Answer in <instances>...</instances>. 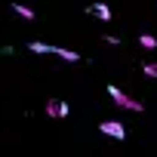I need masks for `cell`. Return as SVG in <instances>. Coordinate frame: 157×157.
I'll return each instance as SVG.
<instances>
[{"label": "cell", "instance_id": "obj_4", "mask_svg": "<svg viewBox=\"0 0 157 157\" xmlns=\"http://www.w3.org/2000/svg\"><path fill=\"white\" fill-rule=\"evenodd\" d=\"M46 114H49V117H56V120H62V117H68V114H71V108H68L62 99H49V102H46Z\"/></svg>", "mask_w": 157, "mask_h": 157}, {"label": "cell", "instance_id": "obj_2", "mask_svg": "<svg viewBox=\"0 0 157 157\" xmlns=\"http://www.w3.org/2000/svg\"><path fill=\"white\" fill-rule=\"evenodd\" d=\"M108 96L114 99V105H120V108H126V111H142V102L129 99V96L120 93V86H114V83H108Z\"/></svg>", "mask_w": 157, "mask_h": 157}, {"label": "cell", "instance_id": "obj_5", "mask_svg": "<svg viewBox=\"0 0 157 157\" xmlns=\"http://www.w3.org/2000/svg\"><path fill=\"white\" fill-rule=\"evenodd\" d=\"M90 16H96V19L108 22V19H111V10H108L105 3H93V6H90Z\"/></svg>", "mask_w": 157, "mask_h": 157}, {"label": "cell", "instance_id": "obj_6", "mask_svg": "<svg viewBox=\"0 0 157 157\" xmlns=\"http://www.w3.org/2000/svg\"><path fill=\"white\" fill-rule=\"evenodd\" d=\"M139 46H145V49H154V46H157V37H154V34H142V37H139Z\"/></svg>", "mask_w": 157, "mask_h": 157}, {"label": "cell", "instance_id": "obj_1", "mask_svg": "<svg viewBox=\"0 0 157 157\" xmlns=\"http://www.w3.org/2000/svg\"><path fill=\"white\" fill-rule=\"evenodd\" d=\"M28 49H31V52H52V56H59V59H68V62H77V59H80V56H77L74 49H62V46H49V43H40V40L28 43Z\"/></svg>", "mask_w": 157, "mask_h": 157}, {"label": "cell", "instance_id": "obj_8", "mask_svg": "<svg viewBox=\"0 0 157 157\" xmlns=\"http://www.w3.org/2000/svg\"><path fill=\"white\" fill-rule=\"evenodd\" d=\"M13 10H16L22 19H34V10H28V6H22V3H13Z\"/></svg>", "mask_w": 157, "mask_h": 157}, {"label": "cell", "instance_id": "obj_3", "mask_svg": "<svg viewBox=\"0 0 157 157\" xmlns=\"http://www.w3.org/2000/svg\"><path fill=\"white\" fill-rule=\"evenodd\" d=\"M99 132L102 136H111V139H126V126L120 120H102L99 123Z\"/></svg>", "mask_w": 157, "mask_h": 157}, {"label": "cell", "instance_id": "obj_7", "mask_svg": "<svg viewBox=\"0 0 157 157\" xmlns=\"http://www.w3.org/2000/svg\"><path fill=\"white\" fill-rule=\"evenodd\" d=\"M142 71H145V77H154V80H157V62H145Z\"/></svg>", "mask_w": 157, "mask_h": 157}]
</instances>
